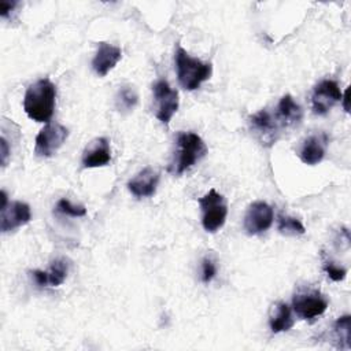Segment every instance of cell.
Masks as SVG:
<instances>
[{
	"instance_id": "8992f818",
	"label": "cell",
	"mask_w": 351,
	"mask_h": 351,
	"mask_svg": "<svg viewBox=\"0 0 351 351\" xmlns=\"http://www.w3.org/2000/svg\"><path fill=\"white\" fill-rule=\"evenodd\" d=\"M69 129L58 122H48L36 136L34 154L40 158H51L63 145Z\"/></svg>"
},
{
	"instance_id": "ac0fdd59",
	"label": "cell",
	"mask_w": 351,
	"mask_h": 351,
	"mask_svg": "<svg viewBox=\"0 0 351 351\" xmlns=\"http://www.w3.org/2000/svg\"><path fill=\"white\" fill-rule=\"evenodd\" d=\"M138 101L137 92L130 85H123L115 95V107L121 112H130Z\"/></svg>"
},
{
	"instance_id": "e0dca14e",
	"label": "cell",
	"mask_w": 351,
	"mask_h": 351,
	"mask_svg": "<svg viewBox=\"0 0 351 351\" xmlns=\"http://www.w3.org/2000/svg\"><path fill=\"white\" fill-rule=\"evenodd\" d=\"M295 321L291 313V307L284 303V302H277L270 313V318H269V325H270V330L273 333H281V332H287L293 326Z\"/></svg>"
},
{
	"instance_id": "7a4b0ae2",
	"label": "cell",
	"mask_w": 351,
	"mask_h": 351,
	"mask_svg": "<svg viewBox=\"0 0 351 351\" xmlns=\"http://www.w3.org/2000/svg\"><path fill=\"white\" fill-rule=\"evenodd\" d=\"M177 78L180 85L186 90L197 89L202 82L211 77V63H204L197 58L191 56L182 47H177L174 53Z\"/></svg>"
},
{
	"instance_id": "4fadbf2b",
	"label": "cell",
	"mask_w": 351,
	"mask_h": 351,
	"mask_svg": "<svg viewBox=\"0 0 351 351\" xmlns=\"http://www.w3.org/2000/svg\"><path fill=\"white\" fill-rule=\"evenodd\" d=\"M122 51L119 47H115L108 43H99L97 51L92 59V69L99 77H106L121 60Z\"/></svg>"
},
{
	"instance_id": "83f0119b",
	"label": "cell",
	"mask_w": 351,
	"mask_h": 351,
	"mask_svg": "<svg viewBox=\"0 0 351 351\" xmlns=\"http://www.w3.org/2000/svg\"><path fill=\"white\" fill-rule=\"evenodd\" d=\"M341 101H343V108L346 112H348V89L344 90V93H341Z\"/></svg>"
},
{
	"instance_id": "9c48e42d",
	"label": "cell",
	"mask_w": 351,
	"mask_h": 351,
	"mask_svg": "<svg viewBox=\"0 0 351 351\" xmlns=\"http://www.w3.org/2000/svg\"><path fill=\"white\" fill-rule=\"evenodd\" d=\"M274 219L273 208L266 202H254L248 206L244 215V230L250 236L266 232Z\"/></svg>"
},
{
	"instance_id": "ffe728a7",
	"label": "cell",
	"mask_w": 351,
	"mask_h": 351,
	"mask_svg": "<svg viewBox=\"0 0 351 351\" xmlns=\"http://www.w3.org/2000/svg\"><path fill=\"white\" fill-rule=\"evenodd\" d=\"M69 273V263L64 258H58L52 261L49 269L47 270L48 276V285L49 287H59L63 284Z\"/></svg>"
},
{
	"instance_id": "9a60e30c",
	"label": "cell",
	"mask_w": 351,
	"mask_h": 351,
	"mask_svg": "<svg viewBox=\"0 0 351 351\" xmlns=\"http://www.w3.org/2000/svg\"><path fill=\"white\" fill-rule=\"evenodd\" d=\"M326 136L325 134H313L303 140L300 148H299V158L303 163L314 166L318 165L326 151Z\"/></svg>"
},
{
	"instance_id": "d4e9b609",
	"label": "cell",
	"mask_w": 351,
	"mask_h": 351,
	"mask_svg": "<svg viewBox=\"0 0 351 351\" xmlns=\"http://www.w3.org/2000/svg\"><path fill=\"white\" fill-rule=\"evenodd\" d=\"M18 5V1L14 0H0V16L1 18H8L15 7Z\"/></svg>"
},
{
	"instance_id": "5b68a950",
	"label": "cell",
	"mask_w": 351,
	"mask_h": 351,
	"mask_svg": "<svg viewBox=\"0 0 351 351\" xmlns=\"http://www.w3.org/2000/svg\"><path fill=\"white\" fill-rule=\"evenodd\" d=\"M152 92L155 101V117L163 125H169L180 106L178 92L173 89L165 80H158L152 86Z\"/></svg>"
},
{
	"instance_id": "6da1fadb",
	"label": "cell",
	"mask_w": 351,
	"mask_h": 351,
	"mask_svg": "<svg viewBox=\"0 0 351 351\" xmlns=\"http://www.w3.org/2000/svg\"><path fill=\"white\" fill-rule=\"evenodd\" d=\"M56 103V86L49 78L37 80L32 84L23 97L26 115L36 122H49Z\"/></svg>"
},
{
	"instance_id": "7402d4cb",
	"label": "cell",
	"mask_w": 351,
	"mask_h": 351,
	"mask_svg": "<svg viewBox=\"0 0 351 351\" xmlns=\"http://www.w3.org/2000/svg\"><path fill=\"white\" fill-rule=\"evenodd\" d=\"M55 210L60 214L70 215V217H84V215H86V208L84 206H75L69 199H64V197L60 199L56 203Z\"/></svg>"
},
{
	"instance_id": "5bb4252c",
	"label": "cell",
	"mask_w": 351,
	"mask_h": 351,
	"mask_svg": "<svg viewBox=\"0 0 351 351\" xmlns=\"http://www.w3.org/2000/svg\"><path fill=\"white\" fill-rule=\"evenodd\" d=\"M159 171L154 167H144L128 182L129 192L136 197H149L156 192Z\"/></svg>"
},
{
	"instance_id": "2e32d148",
	"label": "cell",
	"mask_w": 351,
	"mask_h": 351,
	"mask_svg": "<svg viewBox=\"0 0 351 351\" xmlns=\"http://www.w3.org/2000/svg\"><path fill=\"white\" fill-rule=\"evenodd\" d=\"M280 128H292L302 122L303 118V110L302 107L293 100L291 95H285L280 99L276 114H274Z\"/></svg>"
},
{
	"instance_id": "d6986e66",
	"label": "cell",
	"mask_w": 351,
	"mask_h": 351,
	"mask_svg": "<svg viewBox=\"0 0 351 351\" xmlns=\"http://www.w3.org/2000/svg\"><path fill=\"white\" fill-rule=\"evenodd\" d=\"M277 230L285 236H300L306 233L303 223L298 218L284 214H278L277 217Z\"/></svg>"
},
{
	"instance_id": "8fae6325",
	"label": "cell",
	"mask_w": 351,
	"mask_h": 351,
	"mask_svg": "<svg viewBox=\"0 0 351 351\" xmlns=\"http://www.w3.org/2000/svg\"><path fill=\"white\" fill-rule=\"evenodd\" d=\"M0 213H1L0 229L3 233L15 230L16 228L26 225L32 219L29 204L19 200L8 202L7 204L0 206Z\"/></svg>"
},
{
	"instance_id": "cb8c5ba5",
	"label": "cell",
	"mask_w": 351,
	"mask_h": 351,
	"mask_svg": "<svg viewBox=\"0 0 351 351\" xmlns=\"http://www.w3.org/2000/svg\"><path fill=\"white\" fill-rule=\"evenodd\" d=\"M217 274V266L211 258H204L202 261V281L210 282Z\"/></svg>"
},
{
	"instance_id": "52a82bcc",
	"label": "cell",
	"mask_w": 351,
	"mask_h": 351,
	"mask_svg": "<svg viewBox=\"0 0 351 351\" xmlns=\"http://www.w3.org/2000/svg\"><path fill=\"white\" fill-rule=\"evenodd\" d=\"M250 129L263 147H271L280 136V125L274 115L266 108L259 110L248 118Z\"/></svg>"
},
{
	"instance_id": "7c38bea8",
	"label": "cell",
	"mask_w": 351,
	"mask_h": 351,
	"mask_svg": "<svg viewBox=\"0 0 351 351\" xmlns=\"http://www.w3.org/2000/svg\"><path fill=\"white\" fill-rule=\"evenodd\" d=\"M85 169L107 166L111 162L110 141L106 137H96L85 147L81 158Z\"/></svg>"
},
{
	"instance_id": "4316f807",
	"label": "cell",
	"mask_w": 351,
	"mask_h": 351,
	"mask_svg": "<svg viewBox=\"0 0 351 351\" xmlns=\"http://www.w3.org/2000/svg\"><path fill=\"white\" fill-rule=\"evenodd\" d=\"M0 158H1V165L3 166H5L7 165V160H8V156H10V154H11V151H10V148H8V143H7V140L4 138V137H1V140H0Z\"/></svg>"
},
{
	"instance_id": "30bf717a",
	"label": "cell",
	"mask_w": 351,
	"mask_h": 351,
	"mask_svg": "<svg viewBox=\"0 0 351 351\" xmlns=\"http://www.w3.org/2000/svg\"><path fill=\"white\" fill-rule=\"evenodd\" d=\"M340 100L341 90L339 88V84L333 80H322L314 86L311 95V107L314 114L325 115Z\"/></svg>"
},
{
	"instance_id": "277c9868",
	"label": "cell",
	"mask_w": 351,
	"mask_h": 351,
	"mask_svg": "<svg viewBox=\"0 0 351 351\" xmlns=\"http://www.w3.org/2000/svg\"><path fill=\"white\" fill-rule=\"evenodd\" d=\"M197 202L202 211V225L204 230L208 233L218 232L225 225L228 217V204L225 197L215 189H210Z\"/></svg>"
},
{
	"instance_id": "44dd1931",
	"label": "cell",
	"mask_w": 351,
	"mask_h": 351,
	"mask_svg": "<svg viewBox=\"0 0 351 351\" xmlns=\"http://www.w3.org/2000/svg\"><path fill=\"white\" fill-rule=\"evenodd\" d=\"M350 315H341L336 319L335 325H333V332H335V337L339 343L340 348H350Z\"/></svg>"
},
{
	"instance_id": "3957f363",
	"label": "cell",
	"mask_w": 351,
	"mask_h": 351,
	"mask_svg": "<svg viewBox=\"0 0 351 351\" xmlns=\"http://www.w3.org/2000/svg\"><path fill=\"white\" fill-rule=\"evenodd\" d=\"M177 151L171 162L170 171L180 176L195 166L207 154V145L200 136L193 132H180L176 140Z\"/></svg>"
},
{
	"instance_id": "ba28073f",
	"label": "cell",
	"mask_w": 351,
	"mask_h": 351,
	"mask_svg": "<svg viewBox=\"0 0 351 351\" xmlns=\"http://www.w3.org/2000/svg\"><path fill=\"white\" fill-rule=\"evenodd\" d=\"M328 299L319 291L299 292L292 298V308L300 319H314L328 308Z\"/></svg>"
},
{
	"instance_id": "484cf974",
	"label": "cell",
	"mask_w": 351,
	"mask_h": 351,
	"mask_svg": "<svg viewBox=\"0 0 351 351\" xmlns=\"http://www.w3.org/2000/svg\"><path fill=\"white\" fill-rule=\"evenodd\" d=\"M32 276L38 287H47L48 285V276L44 270H33Z\"/></svg>"
},
{
	"instance_id": "603a6c76",
	"label": "cell",
	"mask_w": 351,
	"mask_h": 351,
	"mask_svg": "<svg viewBox=\"0 0 351 351\" xmlns=\"http://www.w3.org/2000/svg\"><path fill=\"white\" fill-rule=\"evenodd\" d=\"M324 271L328 274V277L333 281H341L347 276V270L333 262H325L324 263Z\"/></svg>"
}]
</instances>
